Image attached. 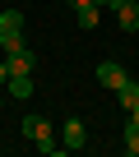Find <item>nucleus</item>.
<instances>
[{
  "label": "nucleus",
  "mask_w": 139,
  "mask_h": 157,
  "mask_svg": "<svg viewBox=\"0 0 139 157\" xmlns=\"http://www.w3.org/2000/svg\"><path fill=\"white\" fill-rule=\"evenodd\" d=\"M5 97H14V102H28V97H33V74H10Z\"/></svg>",
  "instance_id": "39448f33"
},
{
  "label": "nucleus",
  "mask_w": 139,
  "mask_h": 157,
  "mask_svg": "<svg viewBox=\"0 0 139 157\" xmlns=\"http://www.w3.org/2000/svg\"><path fill=\"white\" fill-rule=\"evenodd\" d=\"M5 83H10V65L0 60V88H5Z\"/></svg>",
  "instance_id": "ddd939ff"
},
{
  "label": "nucleus",
  "mask_w": 139,
  "mask_h": 157,
  "mask_svg": "<svg viewBox=\"0 0 139 157\" xmlns=\"http://www.w3.org/2000/svg\"><path fill=\"white\" fill-rule=\"evenodd\" d=\"M5 65H10V74H33V65H37V56L23 46V51H10L5 56Z\"/></svg>",
  "instance_id": "423d86ee"
},
{
  "label": "nucleus",
  "mask_w": 139,
  "mask_h": 157,
  "mask_svg": "<svg viewBox=\"0 0 139 157\" xmlns=\"http://www.w3.org/2000/svg\"><path fill=\"white\" fill-rule=\"evenodd\" d=\"M111 14H116L121 33H139V0H121V5H116Z\"/></svg>",
  "instance_id": "7ed1b4c3"
},
{
  "label": "nucleus",
  "mask_w": 139,
  "mask_h": 157,
  "mask_svg": "<svg viewBox=\"0 0 139 157\" xmlns=\"http://www.w3.org/2000/svg\"><path fill=\"white\" fill-rule=\"evenodd\" d=\"M125 78H130V74H125L116 60H102V65H97V83H102V88H111V93H116V88L125 83Z\"/></svg>",
  "instance_id": "20e7f679"
},
{
  "label": "nucleus",
  "mask_w": 139,
  "mask_h": 157,
  "mask_svg": "<svg viewBox=\"0 0 139 157\" xmlns=\"http://www.w3.org/2000/svg\"><path fill=\"white\" fill-rule=\"evenodd\" d=\"M23 139H33L42 152H60L56 129H51V120H46V116H23Z\"/></svg>",
  "instance_id": "f257e3e1"
},
{
  "label": "nucleus",
  "mask_w": 139,
  "mask_h": 157,
  "mask_svg": "<svg viewBox=\"0 0 139 157\" xmlns=\"http://www.w3.org/2000/svg\"><path fill=\"white\" fill-rule=\"evenodd\" d=\"M0 106H5V93H0Z\"/></svg>",
  "instance_id": "2eb2a0df"
},
{
  "label": "nucleus",
  "mask_w": 139,
  "mask_h": 157,
  "mask_svg": "<svg viewBox=\"0 0 139 157\" xmlns=\"http://www.w3.org/2000/svg\"><path fill=\"white\" fill-rule=\"evenodd\" d=\"M23 46H28V42H23V28H19V33H10V37H5V46H0V51L10 56V51H23Z\"/></svg>",
  "instance_id": "9b49d317"
},
{
  "label": "nucleus",
  "mask_w": 139,
  "mask_h": 157,
  "mask_svg": "<svg viewBox=\"0 0 139 157\" xmlns=\"http://www.w3.org/2000/svg\"><path fill=\"white\" fill-rule=\"evenodd\" d=\"M121 139H125V152H130V157H139V120H134V116L125 120V134H121Z\"/></svg>",
  "instance_id": "9d476101"
},
{
  "label": "nucleus",
  "mask_w": 139,
  "mask_h": 157,
  "mask_svg": "<svg viewBox=\"0 0 139 157\" xmlns=\"http://www.w3.org/2000/svg\"><path fill=\"white\" fill-rule=\"evenodd\" d=\"M60 143H65L70 152H79V148H88V125H84L79 116H70V120H65V134H60Z\"/></svg>",
  "instance_id": "f03ea898"
},
{
  "label": "nucleus",
  "mask_w": 139,
  "mask_h": 157,
  "mask_svg": "<svg viewBox=\"0 0 139 157\" xmlns=\"http://www.w3.org/2000/svg\"><path fill=\"white\" fill-rule=\"evenodd\" d=\"M88 5H102V0H70V10H88Z\"/></svg>",
  "instance_id": "f8f14e48"
},
{
  "label": "nucleus",
  "mask_w": 139,
  "mask_h": 157,
  "mask_svg": "<svg viewBox=\"0 0 139 157\" xmlns=\"http://www.w3.org/2000/svg\"><path fill=\"white\" fill-rule=\"evenodd\" d=\"M116 97H121L125 111H134V106H139V83H134V78H125V83L116 88Z\"/></svg>",
  "instance_id": "6e6552de"
},
{
  "label": "nucleus",
  "mask_w": 139,
  "mask_h": 157,
  "mask_svg": "<svg viewBox=\"0 0 139 157\" xmlns=\"http://www.w3.org/2000/svg\"><path fill=\"white\" fill-rule=\"evenodd\" d=\"M130 116H134V120H139V106H134V111H130Z\"/></svg>",
  "instance_id": "4468645a"
},
{
  "label": "nucleus",
  "mask_w": 139,
  "mask_h": 157,
  "mask_svg": "<svg viewBox=\"0 0 139 157\" xmlns=\"http://www.w3.org/2000/svg\"><path fill=\"white\" fill-rule=\"evenodd\" d=\"M74 19H79V28H84V33H93V28L102 23V5H88V10H74Z\"/></svg>",
  "instance_id": "1a4fd4ad"
},
{
  "label": "nucleus",
  "mask_w": 139,
  "mask_h": 157,
  "mask_svg": "<svg viewBox=\"0 0 139 157\" xmlns=\"http://www.w3.org/2000/svg\"><path fill=\"white\" fill-rule=\"evenodd\" d=\"M19 28H23V14L19 10H0V46H5V37L19 33Z\"/></svg>",
  "instance_id": "0eeeda50"
}]
</instances>
